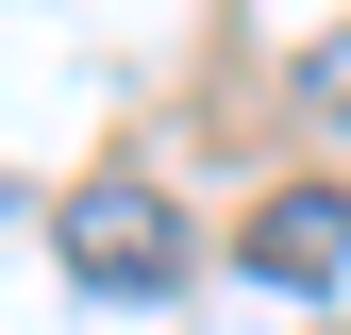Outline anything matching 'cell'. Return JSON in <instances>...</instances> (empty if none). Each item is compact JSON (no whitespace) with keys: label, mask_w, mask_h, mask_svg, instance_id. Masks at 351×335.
Returning a JSON list of instances; mask_svg holds the SVG:
<instances>
[{"label":"cell","mask_w":351,"mask_h":335,"mask_svg":"<svg viewBox=\"0 0 351 335\" xmlns=\"http://www.w3.org/2000/svg\"><path fill=\"white\" fill-rule=\"evenodd\" d=\"M67 268L101 285V302H167V285H184V201H167L151 168H101V185L67 201Z\"/></svg>","instance_id":"obj_1"},{"label":"cell","mask_w":351,"mask_h":335,"mask_svg":"<svg viewBox=\"0 0 351 335\" xmlns=\"http://www.w3.org/2000/svg\"><path fill=\"white\" fill-rule=\"evenodd\" d=\"M251 268L268 285H335L351 268V185H285L268 218H251Z\"/></svg>","instance_id":"obj_2"},{"label":"cell","mask_w":351,"mask_h":335,"mask_svg":"<svg viewBox=\"0 0 351 335\" xmlns=\"http://www.w3.org/2000/svg\"><path fill=\"white\" fill-rule=\"evenodd\" d=\"M301 101H318V117H351V34H335L318 67H301Z\"/></svg>","instance_id":"obj_3"}]
</instances>
